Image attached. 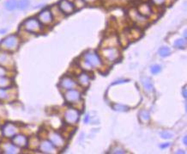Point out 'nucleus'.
Wrapping results in <instances>:
<instances>
[{
    "instance_id": "f257e3e1",
    "label": "nucleus",
    "mask_w": 187,
    "mask_h": 154,
    "mask_svg": "<svg viewBox=\"0 0 187 154\" xmlns=\"http://www.w3.org/2000/svg\"><path fill=\"white\" fill-rule=\"evenodd\" d=\"M20 44V40L16 34H10L4 38L0 42V48L5 51H16Z\"/></svg>"
},
{
    "instance_id": "f03ea898",
    "label": "nucleus",
    "mask_w": 187,
    "mask_h": 154,
    "mask_svg": "<svg viewBox=\"0 0 187 154\" xmlns=\"http://www.w3.org/2000/svg\"><path fill=\"white\" fill-rule=\"evenodd\" d=\"M23 28L29 33L37 34L42 30V25L37 17H30L23 23Z\"/></svg>"
},
{
    "instance_id": "7ed1b4c3",
    "label": "nucleus",
    "mask_w": 187,
    "mask_h": 154,
    "mask_svg": "<svg viewBox=\"0 0 187 154\" xmlns=\"http://www.w3.org/2000/svg\"><path fill=\"white\" fill-rule=\"evenodd\" d=\"M84 63L88 67H99L101 66V59L94 51H88L84 54Z\"/></svg>"
},
{
    "instance_id": "20e7f679",
    "label": "nucleus",
    "mask_w": 187,
    "mask_h": 154,
    "mask_svg": "<svg viewBox=\"0 0 187 154\" xmlns=\"http://www.w3.org/2000/svg\"><path fill=\"white\" fill-rule=\"evenodd\" d=\"M0 66L5 68H12L14 66V59L12 56L5 50L0 51Z\"/></svg>"
},
{
    "instance_id": "39448f33",
    "label": "nucleus",
    "mask_w": 187,
    "mask_h": 154,
    "mask_svg": "<svg viewBox=\"0 0 187 154\" xmlns=\"http://www.w3.org/2000/svg\"><path fill=\"white\" fill-rule=\"evenodd\" d=\"M80 114L79 112L74 109H69L64 113V120L68 124H76L79 120Z\"/></svg>"
},
{
    "instance_id": "423d86ee",
    "label": "nucleus",
    "mask_w": 187,
    "mask_h": 154,
    "mask_svg": "<svg viewBox=\"0 0 187 154\" xmlns=\"http://www.w3.org/2000/svg\"><path fill=\"white\" fill-rule=\"evenodd\" d=\"M58 6L63 13L65 15L71 14L75 10L74 4H72L69 0H60L58 2Z\"/></svg>"
},
{
    "instance_id": "0eeeda50",
    "label": "nucleus",
    "mask_w": 187,
    "mask_h": 154,
    "mask_svg": "<svg viewBox=\"0 0 187 154\" xmlns=\"http://www.w3.org/2000/svg\"><path fill=\"white\" fill-rule=\"evenodd\" d=\"M37 18L43 24H50L51 23H53V15L49 9H45V10H41L38 14Z\"/></svg>"
},
{
    "instance_id": "6e6552de",
    "label": "nucleus",
    "mask_w": 187,
    "mask_h": 154,
    "mask_svg": "<svg viewBox=\"0 0 187 154\" xmlns=\"http://www.w3.org/2000/svg\"><path fill=\"white\" fill-rule=\"evenodd\" d=\"M17 127L16 126L12 123H6L2 127V134L6 138H12L17 133Z\"/></svg>"
},
{
    "instance_id": "1a4fd4ad",
    "label": "nucleus",
    "mask_w": 187,
    "mask_h": 154,
    "mask_svg": "<svg viewBox=\"0 0 187 154\" xmlns=\"http://www.w3.org/2000/svg\"><path fill=\"white\" fill-rule=\"evenodd\" d=\"M49 140L53 143L55 147L61 148L64 145V140L61 135L56 132H51L49 134Z\"/></svg>"
},
{
    "instance_id": "9d476101",
    "label": "nucleus",
    "mask_w": 187,
    "mask_h": 154,
    "mask_svg": "<svg viewBox=\"0 0 187 154\" xmlns=\"http://www.w3.org/2000/svg\"><path fill=\"white\" fill-rule=\"evenodd\" d=\"M102 53L106 59H107L109 61H114L119 56V53L118 49L115 48H106L102 50Z\"/></svg>"
},
{
    "instance_id": "9b49d317",
    "label": "nucleus",
    "mask_w": 187,
    "mask_h": 154,
    "mask_svg": "<svg viewBox=\"0 0 187 154\" xmlns=\"http://www.w3.org/2000/svg\"><path fill=\"white\" fill-rule=\"evenodd\" d=\"M40 151L43 153L50 154V153H55L56 149L55 146L53 145V143L50 140H43L42 142L40 143Z\"/></svg>"
},
{
    "instance_id": "f8f14e48",
    "label": "nucleus",
    "mask_w": 187,
    "mask_h": 154,
    "mask_svg": "<svg viewBox=\"0 0 187 154\" xmlns=\"http://www.w3.org/2000/svg\"><path fill=\"white\" fill-rule=\"evenodd\" d=\"M81 98V93L76 90H68V91L64 94V99L67 102L73 103L76 102Z\"/></svg>"
},
{
    "instance_id": "ddd939ff",
    "label": "nucleus",
    "mask_w": 187,
    "mask_h": 154,
    "mask_svg": "<svg viewBox=\"0 0 187 154\" xmlns=\"http://www.w3.org/2000/svg\"><path fill=\"white\" fill-rule=\"evenodd\" d=\"M1 150L3 151L4 153L7 154H16L19 152V149L16 145H15L14 144H11L9 142H5L3 143L0 146Z\"/></svg>"
},
{
    "instance_id": "4468645a",
    "label": "nucleus",
    "mask_w": 187,
    "mask_h": 154,
    "mask_svg": "<svg viewBox=\"0 0 187 154\" xmlns=\"http://www.w3.org/2000/svg\"><path fill=\"white\" fill-rule=\"evenodd\" d=\"M59 86L63 89H65V90H71L77 86V84L74 80H72L71 78L68 77H64L59 82Z\"/></svg>"
},
{
    "instance_id": "2eb2a0df",
    "label": "nucleus",
    "mask_w": 187,
    "mask_h": 154,
    "mask_svg": "<svg viewBox=\"0 0 187 154\" xmlns=\"http://www.w3.org/2000/svg\"><path fill=\"white\" fill-rule=\"evenodd\" d=\"M12 141H13V144L16 145L17 147H25L28 145V139L25 135L16 134L13 137Z\"/></svg>"
},
{
    "instance_id": "dca6fc26",
    "label": "nucleus",
    "mask_w": 187,
    "mask_h": 154,
    "mask_svg": "<svg viewBox=\"0 0 187 154\" xmlns=\"http://www.w3.org/2000/svg\"><path fill=\"white\" fill-rule=\"evenodd\" d=\"M138 12L140 15H142L143 16H148L151 15V8L148 4H142L138 7Z\"/></svg>"
},
{
    "instance_id": "f3484780",
    "label": "nucleus",
    "mask_w": 187,
    "mask_h": 154,
    "mask_svg": "<svg viewBox=\"0 0 187 154\" xmlns=\"http://www.w3.org/2000/svg\"><path fill=\"white\" fill-rule=\"evenodd\" d=\"M141 81H142V84L144 85V88L145 89V91L148 92L153 91L154 85L153 83L151 81V79L149 77H144L141 78Z\"/></svg>"
},
{
    "instance_id": "a211bd4d",
    "label": "nucleus",
    "mask_w": 187,
    "mask_h": 154,
    "mask_svg": "<svg viewBox=\"0 0 187 154\" xmlns=\"http://www.w3.org/2000/svg\"><path fill=\"white\" fill-rule=\"evenodd\" d=\"M11 90L9 88H0V101H5L9 100L11 95Z\"/></svg>"
},
{
    "instance_id": "6ab92c4d",
    "label": "nucleus",
    "mask_w": 187,
    "mask_h": 154,
    "mask_svg": "<svg viewBox=\"0 0 187 154\" xmlns=\"http://www.w3.org/2000/svg\"><path fill=\"white\" fill-rule=\"evenodd\" d=\"M130 15L135 22H137V23H144L145 22V17L143 16L142 15H140L139 12L137 10H131L130 12Z\"/></svg>"
},
{
    "instance_id": "aec40b11",
    "label": "nucleus",
    "mask_w": 187,
    "mask_h": 154,
    "mask_svg": "<svg viewBox=\"0 0 187 154\" xmlns=\"http://www.w3.org/2000/svg\"><path fill=\"white\" fill-rule=\"evenodd\" d=\"M5 7L7 10H15L17 9V0H7L5 3Z\"/></svg>"
},
{
    "instance_id": "412c9836",
    "label": "nucleus",
    "mask_w": 187,
    "mask_h": 154,
    "mask_svg": "<svg viewBox=\"0 0 187 154\" xmlns=\"http://www.w3.org/2000/svg\"><path fill=\"white\" fill-rule=\"evenodd\" d=\"M78 81H79V84H82V86L87 87L89 84V77L86 73H81L78 77Z\"/></svg>"
},
{
    "instance_id": "4be33fe9",
    "label": "nucleus",
    "mask_w": 187,
    "mask_h": 154,
    "mask_svg": "<svg viewBox=\"0 0 187 154\" xmlns=\"http://www.w3.org/2000/svg\"><path fill=\"white\" fill-rule=\"evenodd\" d=\"M12 85V80L10 77H0V88H10Z\"/></svg>"
},
{
    "instance_id": "5701e85b",
    "label": "nucleus",
    "mask_w": 187,
    "mask_h": 154,
    "mask_svg": "<svg viewBox=\"0 0 187 154\" xmlns=\"http://www.w3.org/2000/svg\"><path fill=\"white\" fill-rule=\"evenodd\" d=\"M29 6V0H19V1H17V9H18V10H26Z\"/></svg>"
},
{
    "instance_id": "b1692460",
    "label": "nucleus",
    "mask_w": 187,
    "mask_h": 154,
    "mask_svg": "<svg viewBox=\"0 0 187 154\" xmlns=\"http://www.w3.org/2000/svg\"><path fill=\"white\" fill-rule=\"evenodd\" d=\"M158 53L160 56H161V57H167L168 55H170L171 49L168 48V47H161V48L159 49Z\"/></svg>"
},
{
    "instance_id": "393cba45",
    "label": "nucleus",
    "mask_w": 187,
    "mask_h": 154,
    "mask_svg": "<svg viewBox=\"0 0 187 154\" xmlns=\"http://www.w3.org/2000/svg\"><path fill=\"white\" fill-rule=\"evenodd\" d=\"M29 144V143H28ZM29 147L31 149H35L37 148L39 145H40V143H39V140L36 138V137H33L30 139V141H29Z\"/></svg>"
},
{
    "instance_id": "a878e982",
    "label": "nucleus",
    "mask_w": 187,
    "mask_h": 154,
    "mask_svg": "<svg viewBox=\"0 0 187 154\" xmlns=\"http://www.w3.org/2000/svg\"><path fill=\"white\" fill-rule=\"evenodd\" d=\"M140 119L143 120V121H149L150 119V116H149V113L147 110H142L139 113Z\"/></svg>"
},
{
    "instance_id": "bb28decb",
    "label": "nucleus",
    "mask_w": 187,
    "mask_h": 154,
    "mask_svg": "<svg viewBox=\"0 0 187 154\" xmlns=\"http://www.w3.org/2000/svg\"><path fill=\"white\" fill-rule=\"evenodd\" d=\"M185 43H186V42H185V40H183V39H178V40H176V41H174L173 46L177 48H185Z\"/></svg>"
},
{
    "instance_id": "cd10ccee",
    "label": "nucleus",
    "mask_w": 187,
    "mask_h": 154,
    "mask_svg": "<svg viewBox=\"0 0 187 154\" xmlns=\"http://www.w3.org/2000/svg\"><path fill=\"white\" fill-rule=\"evenodd\" d=\"M113 108L115 109L116 111H119V112H124V111L128 110V107L125 105H122V104H114Z\"/></svg>"
},
{
    "instance_id": "c85d7f7f",
    "label": "nucleus",
    "mask_w": 187,
    "mask_h": 154,
    "mask_svg": "<svg viewBox=\"0 0 187 154\" xmlns=\"http://www.w3.org/2000/svg\"><path fill=\"white\" fill-rule=\"evenodd\" d=\"M150 71H151V72L153 74H157V73L161 72V66H159V65H154L150 68Z\"/></svg>"
},
{
    "instance_id": "c756f323",
    "label": "nucleus",
    "mask_w": 187,
    "mask_h": 154,
    "mask_svg": "<svg viewBox=\"0 0 187 154\" xmlns=\"http://www.w3.org/2000/svg\"><path fill=\"white\" fill-rule=\"evenodd\" d=\"M86 5V3L83 0H75L74 6H76L77 9H82Z\"/></svg>"
},
{
    "instance_id": "7c9ffc66",
    "label": "nucleus",
    "mask_w": 187,
    "mask_h": 154,
    "mask_svg": "<svg viewBox=\"0 0 187 154\" xmlns=\"http://www.w3.org/2000/svg\"><path fill=\"white\" fill-rule=\"evenodd\" d=\"M161 136L163 139L168 140V139H171V138L173 137V134L170 133V132H168V131H163V132L161 133Z\"/></svg>"
},
{
    "instance_id": "2f4dec72",
    "label": "nucleus",
    "mask_w": 187,
    "mask_h": 154,
    "mask_svg": "<svg viewBox=\"0 0 187 154\" xmlns=\"http://www.w3.org/2000/svg\"><path fill=\"white\" fill-rule=\"evenodd\" d=\"M6 117V110L5 107L0 103V118H5Z\"/></svg>"
},
{
    "instance_id": "473e14b6",
    "label": "nucleus",
    "mask_w": 187,
    "mask_h": 154,
    "mask_svg": "<svg viewBox=\"0 0 187 154\" xmlns=\"http://www.w3.org/2000/svg\"><path fill=\"white\" fill-rule=\"evenodd\" d=\"M112 152L113 153H125V151L122 148H119V147H116V148H113L112 150Z\"/></svg>"
},
{
    "instance_id": "72a5a7b5",
    "label": "nucleus",
    "mask_w": 187,
    "mask_h": 154,
    "mask_svg": "<svg viewBox=\"0 0 187 154\" xmlns=\"http://www.w3.org/2000/svg\"><path fill=\"white\" fill-rule=\"evenodd\" d=\"M7 70L6 68L4 67V66H0V77H6L7 75Z\"/></svg>"
},
{
    "instance_id": "f704fd0d",
    "label": "nucleus",
    "mask_w": 187,
    "mask_h": 154,
    "mask_svg": "<svg viewBox=\"0 0 187 154\" xmlns=\"http://www.w3.org/2000/svg\"><path fill=\"white\" fill-rule=\"evenodd\" d=\"M154 4L156 5H163L164 3L166 2V0H153Z\"/></svg>"
},
{
    "instance_id": "c9c22d12",
    "label": "nucleus",
    "mask_w": 187,
    "mask_h": 154,
    "mask_svg": "<svg viewBox=\"0 0 187 154\" xmlns=\"http://www.w3.org/2000/svg\"><path fill=\"white\" fill-rule=\"evenodd\" d=\"M128 80H125V79H122V80H119V81H116L113 84V85H115V84H123V83L127 82Z\"/></svg>"
},
{
    "instance_id": "e433bc0d",
    "label": "nucleus",
    "mask_w": 187,
    "mask_h": 154,
    "mask_svg": "<svg viewBox=\"0 0 187 154\" xmlns=\"http://www.w3.org/2000/svg\"><path fill=\"white\" fill-rule=\"evenodd\" d=\"M168 146H170V143H165L164 145H160V147H161V148H162V149H164V148H167V147H168Z\"/></svg>"
},
{
    "instance_id": "4c0bfd02",
    "label": "nucleus",
    "mask_w": 187,
    "mask_h": 154,
    "mask_svg": "<svg viewBox=\"0 0 187 154\" xmlns=\"http://www.w3.org/2000/svg\"><path fill=\"white\" fill-rule=\"evenodd\" d=\"M182 93H183V96H184L185 98H186V86H185L183 88Z\"/></svg>"
},
{
    "instance_id": "58836bf2",
    "label": "nucleus",
    "mask_w": 187,
    "mask_h": 154,
    "mask_svg": "<svg viewBox=\"0 0 187 154\" xmlns=\"http://www.w3.org/2000/svg\"><path fill=\"white\" fill-rule=\"evenodd\" d=\"M85 3H89V4H93V3H95V2H96L97 0H83Z\"/></svg>"
},
{
    "instance_id": "ea45409f",
    "label": "nucleus",
    "mask_w": 187,
    "mask_h": 154,
    "mask_svg": "<svg viewBox=\"0 0 187 154\" xmlns=\"http://www.w3.org/2000/svg\"><path fill=\"white\" fill-rule=\"evenodd\" d=\"M88 119H89V116H88V115H87V116H85V118H84V122H85V123H88Z\"/></svg>"
},
{
    "instance_id": "a19ab883",
    "label": "nucleus",
    "mask_w": 187,
    "mask_h": 154,
    "mask_svg": "<svg viewBox=\"0 0 187 154\" xmlns=\"http://www.w3.org/2000/svg\"><path fill=\"white\" fill-rule=\"evenodd\" d=\"M184 145H187L186 136H185V137H184Z\"/></svg>"
},
{
    "instance_id": "79ce46f5",
    "label": "nucleus",
    "mask_w": 187,
    "mask_h": 154,
    "mask_svg": "<svg viewBox=\"0 0 187 154\" xmlns=\"http://www.w3.org/2000/svg\"><path fill=\"white\" fill-rule=\"evenodd\" d=\"M177 153H185V152H183L182 150H178V152H177Z\"/></svg>"
},
{
    "instance_id": "37998d69",
    "label": "nucleus",
    "mask_w": 187,
    "mask_h": 154,
    "mask_svg": "<svg viewBox=\"0 0 187 154\" xmlns=\"http://www.w3.org/2000/svg\"><path fill=\"white\" fill-rule=\"evenodd\" d=\"M184 36H185V39L186 40V30H185V32H184Z\"/></svg>"
}]
</instances>
